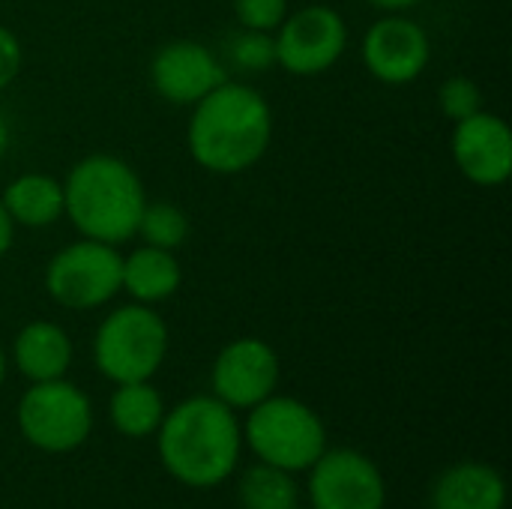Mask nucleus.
<instances>
[{
    "mask_svg": "<svg viewBox=\"0 0 512 509\" xmlns=\"http://www.w3.org/2000/svg\"><path fill=\"white\" fill-rule=\"evenodd\" d=\"M273 111L267 99L240 81H222L192 105L186 144L210 174L249 171L270 147Z\"/></svg>",
    "mask_w": 512,
    "mask_h": 509,
    "instance_id": "nucleus-1",
    "label": "nucleus"
},
{
    "mask_svg": "<svg viewBox=\"0 0 512 509\" xmlns=\"http://www.w3.org/2000/svg\"><path fill=\"white\" fill-rule=\"evenodd\" d=\"M147 207L144 183L135 168L117 156L93 153L72 165L63 180V213L87 240L126 243L138 234Z\"/></svg>",
    "mask_w": 512,
    "mask_h": 509,
    "instance_id": "nucleus-2",
    "label": "nucleus"
},
{
    "mask_svg": "<svg viewBox=\"0 0 512 509\" xmlns=\"http://www.w3.org/2000/svg\"><path fill=\"white\" fill-rule=\"evenodd\" d=\"M159 456L171 477L207 489L222 483L240 456V429L225 402L195 396L159 423Z\"/></svg>",
    "mask_w": 512,
    "mask_h": 509,
    "instance_id": "nucleus-3",
    "label": "nucleus"
},
{
    "mask_svg": "<svg viewBox=\"0 0 512 509\" xmlns=\"http://www.w3.org/2000/svg\"><path fill=\"white\" fill-rule=\"evenodd\" d=\"M168 327L144 303L114 309L96 330L93 357L105 378L117 384L147 381L165 360Z\"/></svg>",
    "mask_w": 512,
    "mask_h": 509,
    "instance_id": "nucleus-4",
    "label": "nucleus"
},
{
    "mask_svg": "<svg viewBox=\"0 0 512 509\" xmlns=\"http://www.w3.org/2000/svg\"><path fill=\"white\" fill-rule=\"evenodd\" d=\"M249 447L273 468L303 471L324 453L327 432L321 417L297 399L267 396L249 414Z\"/></svg>",
    "mask_w": 512,
    "mask_h": 509,
    "instance_id": "nucleus-5",
    "label": "nucleus"
},
{
    "mask_svg": "<svg viewBox=\"0 0 512 509\" xmlns=\"http://www.w3.org/2000/svg\"><path fill=\"white\" fill-rule=\"evenodd\" d=\"M123 255L111 243L78 240L63 246L45 270V291L66 309H96L120 294Z\"/></svg>",
    "mask_w": 512,
    "mask_h": 509,
    "instance_id": "nucleus-6",
    "label": "nucleus"
},
{
    "mask_svg": "<svg viewBox=\"0 0 512 509\" xmlns=\"http://www.w3.org/2000/svg\"><path fill=\"white\" fill-rule=\"evenodd\" d=\"M18 426L33 447L45 453H69L90 435V399L63 378L36 381L18 402Z\"/></svg>",
    "mask_w": 512,
    "mask_h": 509,
    "instance_id": "nucleus-7",
    "label": "nucleus"
},
{
    "mask_svg": "<svg viewBox=\"0 0 512 509\" xmlns=\"http://www.w3.org/2000/svg\"><path fill=\"white\" fill-rule=\"evenodd\" d=\"M276 63L291 75H321L327 72L348 45L345 18L324 3H312L285 15L276 27Z\"/></svg>",
    "mask_w": 512,
    "mask_h": 509,
    "instance_id": "nucleus-8",
    "label": "nucleus"
},
{
    "mask_svg": "<svg viewBox=\"0 0 512 509\" xmlns=\"http://www.w3.org/2000/svg\"><path fill=\"white\" fill-rule=\"evenodd\" d=\"M429 57L432 42L426 30L399 12L375 21L363 36V63L381 84L402 87L417 81L426 72Z\"/></svg>",
    "mask_w": 512,
    "mask_h": 509,
    "instance_id": "nucleus-9",
    "label": "nucleus"
},
{
    "mask_svg": "<svg viewBox=\"0 0 512 509\" xmlns=\"http://www.w3.org/2000/svg\"><path fill=\"white\" fill-rule=\"evenodd\" d=\"M309 495L315 509H381L384 480L366 456L333 450L315 459Z\"/></svg>",
    "mask_w": 512,
    "mask_h": 509,
    "instance_id": "nucleus-10",
    "label": "nucleus"
},
{
    "mask_svg": "<svg viewBox=\"0 0 512 509\" xmlns=\"http://www.w3.org/2000/svg\"><path fill=\"white\" fill-rule=\"evenodd\" d=\"M279 381V357L261 339H237L225 345L213 363V393L228 408H255L273 396Z\"/></svg>",
    "mask_w": 512,
    "mask_h": 509,
    "instance_id": "nucleus-11",
    "label": "nucleus"
},
{
    "mask_svg": "<svg viewBox=\"0 0 512 509\" xmlns=\"http://www.w3.org/2000/svg\"><path fill=\"white\" fill-rule=\"evenodd\" d=\"M453 159L456 168L477 186H501L512 174L510 126L489 111H477L456 123L453 129Z\"/></svg>",
    "mask_w": 512,
    "mask_h": 509,
    "instance_id": "nucleus-12",
    "label": "nucleus"
},
{
    "mask_svg": "<svg viewBox=\"0 0 512 509\" xmlns=\"http://www.w3.org/2000/svg\"><path fill=\"white\" fill-rule=\"evenodd\" d=\"M150 81L165 102L195 105L225 81V66L207 45L192 39H177L156 51L150 63Z\"/></svg>",
    "mask_w": 512,
    "mask_h": 509,
    "instance_id": "nucleus-13",
    "label": "nucleus"
},
{
    "mask_svg": "<svg viewBox=\"0 0 512 509\" xmlns=\"http://www.w3.org/2000/svg\"><path fill=\"white\" fill-rule=\"evenodd\" d=\"M15 366L24 378L36 381H54L63 378L72 360V342L69 336L51 324V321H33L15 336L12 348Z\"/></svg>",
    "mask_w": 512,
    "mask_h": 509,
    "instance_id": "nucleus-14",
    "label": "nucleus"
},
{
    "mask_svg": "<svg viewBox=\"0 0 512 509\" xmlns=\"http://www.w3.org/2000/svg\"><path fill=\"white\" fill-rule=\"evenodd\" d=\"M180 264L174 252L156 249V246H138L123 258V282L120 291H126L135 303L153 306L168 300L180 288Z\"/></svg>",
    "mask_w": 512,
    "mask_h": 509,
    "instance_id": "nucleus-15",
    "label": "nucleus"
},
{
    "mask_svg": "<svg viewBox=\"0 0 512 509\" xmlns=\"http://www.w3.org/2000/svg\"><path fill=\"white\" fill-rule=\"evenodd\" d=\"M504 480L495 468L465 462L450 468L432 495L435 509H504Z\"/></svg>",
    "mask_w": 512,
    "mask_h": 509,
    "instance_id": "nucleus-16",
    "label": "nucleus"
},
{
    "mask_svg": "<svg viewBox=\"0 0 512 509\" xmlns=\"http://www.w3.org/2000/svg\"><path fill=\"white\" fill-rule=\"evenodd\" d=\"M0 204L15 225L48 228L63 216V183L36 171L21 174L3 189Z\"/></svg>",
    "mask_w": 512,
    "mask_h": 509,
    "instance_id": "nucleus-17",
    "label": "nucleus"
},
{
    "mask_svg": "<svg viewBox=\"0 0 512 509\" xmlns=\"http://www.w3.org/2000/svg\"><path fill=\"white\" fill-rule=\"evenodd\" d=\"M111 423L129 438H144L162 423V399L147 381L120 384L111 396Z\"/></svg>",
    "mask_w": 512,
    "mask_h": 509,
    "instance_id": "nucleus-18",
    "label": "nucleus"
},
{
    "mask_svg": "<svg viewBox=\"0 0 512 509\" xmlns=\"http://www.w3.org/2000/svg\"><path fill=\"white\" fill-rule=\"evenodd\" d=\"M240 498L246 509H297V483L288 471L264 462L246 471L240 483Z\"/></svg>",
    "mask_w": 512,
    "mask_h": 509,
    "instance_id": "nucleus-19",
    "label": "nucleus"
},
{
    "mask_svg": "<svg viewBox=\"0 0 512 509\" xmlns=\"http://www.w3.org/2000/svg\"><path fill=\"white\" fill-rule=\"evenodd\" d=\"M138 234L144 237L147 246L174 252L189 237V219H186V213L180 207L165 204V201H156V204H147L144 207L141 222H138Z\"/></svg>",
    "mask_w": 512,
    "mask_h": 509,
    "instance_id": "nucleus-20",
    "label": "nucleus"
},
{
    "mask_svg": "<svg viewBox=\"0 0 512 509\" xmlns=\"http://www.w3.org/2000/svg\"><path fill=\"white\" fill-rule=\"evenodd\" d=\"M228 54H231L234 66L243 69V72H261V69H267V66L276 63L273 36L270 33H261V30H243L240 36H234Z\"/></svg>",
    "mask_w": 512,
    "mask_h": 509,
    "instance_id": "nucleus-21",
    "label": "nucleus"
},
{
    "mask_svg": "<svg viewBox=\"0 0 512 509\" xmlns=\"http://www.w3.org/2000/svg\"><path fill=\"white\" fill-rule=\"evenodd\" d=\"M438 105H441V111H444L453 123H459V120H465V117L483 111V93H480V87H477L471 78L453 75V78H447V81L441 84V90H438Z\"/></svg>",
    "mask_w": 512,
    "mask_h": 509,
    "instance_id": "nucleus-22",
    "label": "nucleus"
},
{
    "mask_svg": "<svg viewBox=\"0 0 512 509\" xmlns=\"http://www.w3.org/2000/svg\"><path fill=\"white\" fill-rule=\"evenodd\" d=\"M234 15L243 30L273 33L288 15V0H234Z\"/></svg>",
    "mask_w": 512,
    "mask_h": 509,
    "instance_id": "nucleus-23",
    "label": "nucleus"
},
{
    "mask_svg": "<svg viewBox=\"0 0 512 509\" xmlns=\"http://www.w3.org/2000/svg\"><path fill=\"white\" fill-rule=\"evenodd\" d=\"M18 69H21V42L9 27L0 24V90L15 81Z\"/></svg>",
    "mask_w": 512,
    "mask_h": 509,
    "instance_id": "nucleus-24",
    "label": "nucleus"
},
{
    "mask_svg": "<svg viewBox=\"0 0 512 509\" xmlns=\"http://www.w3.org/2000/svg\"><path fill=\"white\" fill-rule=\"evenodd\" d=\"M12 237H15V222L9 219V213H6V210H3V204H0V258L9 252Z\"/></svg>",
    "mask_w": 512,
    "mask_h": 509,
    "instance_id": "nucleus-25",
    "label": "nucleus"
},
{
    "mask_svg": "<svg viewBox=\"0 0 512 509\" xmlns=\"http://www.w3.org/2000/svg\"><path fill=\"white\" fill-rule=\"evenodd\" d=\"M369 3L378 6V9H384V12H405V9L417 6L420 0H369Z\"/></svg>",
    "mask_w": 512,
    "mask_h": 509,
    "instance_id": "nucleus-26",
    "label": "nucleus"
},
{
    "mask_svg": "<svg viewBox=\"0 0 512 509\" xmlns=\"http://www.w3.org/2000/svg\"><path fill=\"white\" fill-rule=\"evenodd\" d=\"M3 375H6V357H3V348H0V384H3Z\"/></svg>",
    "mask_w": 512,
    "mask_h": 509,
    "instance_id": "nucleus-27",
    "label": "nucleus"
},
{
    "mask_svg": "<svg viewBox=\"0 0 512 509\" xmlns=\"http://www.w3.org/2000/svg\"><path fill=\"white\" fill-rule=\"evenodd\" d=\"M3 144H6V129H3V123H0V150H3Z\"/></svg>",
    "mask_w": 512,
    "mask_h": 509,
    "instance_id": "nucleus-28",
    "label": "nucleus"
}]
</instances>
